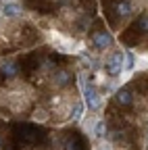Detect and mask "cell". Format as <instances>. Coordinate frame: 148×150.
<instances>
[{
  "label": "cell",
  "mask_w": 148,
  "mask_h": 150,
  "mask_svg": "<svg viewBox=\"0 0 148 150\" xmlns=\"http://www.w3.org/2000/svg\"><path fill=\"white\" fill-rule=\"evenodd\" d=\"M48 38H50V44L57 48L59 52H65V54H79L84 50V44L77 40V38H73L61 29H54V27H48L46 29Z\"/></svg>",
  "instance_id": "1"
},
{
  "label": "cell",
  "mask_w": 148,
  "mask_h": 150,
  "mask_svg": "<svg viewBox=\"0 0 148 150\" xmlns=\"http://www.w3.org/2000/svg\"><path fill=\"white\" fill-rule=\"evenodd\" d=\"M102 71L108 77L123 75V50H110L102 61Z\"/></svg>",
  "instance_id": "2"
},
{
  "label": "cell",
  "mask_w": 148,
  "mask_h": 150,
  "mask_svg": "<svg viewBox=\"0 0 148 150\" xmlns=\"http://www.w3.org/2000/svg\"><path fill=\"white\" fill-rule=\"evenodd\" d=\"M81 94H84V102H86V108L90 112H98L102 108V102H104V96H102V92L100 88H96L94 83H88L86 88H81Z\"/></svg>",
  "instance_id": "3"
},
{
  "label": "cell",
  "mask_w": 148,
  "mask_h": 150,
  "mask_svg": "<svg viewBox=\"0 0 148 150\" xmlns=\"http://www.w3.org/2000/svg\"><path fill=\"white\" fill-rule=\"evenodd\" d=\"M73 102H75V98H69V96H65L57 106H52L50 108V115H52V119L50 121H54V123H71V112H73Z\"/></svg>",
  "instance_id": "4"
},
{
  "label": "cell",
  "mask_w": 148,
  "mask_h": 150,
  "mask_svg": "<svg viewBox=\"0 0 148 150\" xmlns=\"http://www.w3.org/2000/svg\"><path fill=\"white\" fill-rule=\"evenodd\" d=\"M115 44V38L110 35L106 29H96L90 33V48H94L96 52H104V50H110Z\"/></svg>",
  "instance_id": "5"
},
{
  "label": "cell",
  "mask_w": 148,
  "mask_h": 150,
  "mask_svg": "<svg viewBox=\"0 0 148 150\" xmlns=\"http://www.w3.org/2000/svg\"><path fill=\"white\" fill-rule=\"evenodd\" d=\"M113 15L117 17V21H121V23H125L127 19H132L136 15L134 0H119V2L113 6Z\"/></svg>",
  "instance_id": "6"
},
{
  "label": "cell",
  "mask_w": 148,
  "mask_h": 150,
  "mask_svg": "<svg viewBox=\"0 0 148 150\" xmlns=\"http://www.w3.org/2000/svg\"><path fill=\"white\" fill-rule=\"evenodd\" d=\"M71 79H73V73H71L69 69H54V71L50 73V77H48L50 86L57 88V90L67 88V86L71 83Z\"/></svg>",
  "instance_id": "7"
},
{
  "label": "cell",
  "mask_w": 148,
  "mask_h": 150,
  "mask_svg": "<svg viewBox=\"0 0 148 150\" xmlns=\"http://www.w3.org/2000/svg\"><path fill=\"white\" fill-rule=\"evenodd\" d=\"M0 75L6 77L8 81L17 79L19 77V65H17V61L15 59H2L0 61Z\"/></svg>",
  "instance_id": "8"
},
{
  "label": "cell",
  "mask_w": 148,
  "mask_h": 150,
  "mask_svg": "<svg viewBox=\"0 0 148 150\" xmlns=\"http://www.w3.org/2000/svg\"><path fill=\"white\" fill-rule=\"evenodd\" d=\"M0 11H2L4 19H19L23 17V6L19 0H13V2H2L0 4Z\"/></svg>",
  "instance_id": "9"
},
{
  "label": "cell",
  "mask_w": 148,
  "mask_h": 150,
  "mask_svg": "<svg viewBox=\"0 0 148 150\" xmlns=\"http://www.w3.org/2000/svg\"><path fill=\"white\" fill-rule=\"evenodd\" d=\"M113 100L117 106H132L134 104V90L132 88H117L113 94Z\"/></svg>",
  "instance_id": "10"
},
{
  "label": "cell",
  "mask_w": 148,
  "mask_h": 150,
  "mask_svg": "<svg viewBox=\"0 0 148 150\" xmlns=\"http://www.w3.org/2000/svg\"><path fill=\"white\" fill-rule=\"evenodd\" d=\"M138 67V54L134 50H123V73H132Z\"/></svg>",
  "instance_id": "11"
},
{
  "label": "cell",
  "mask_w": 148,
  "mask_h": 150,
  "mask_svg": "<svg viewBox=\"0 0 148 150\" xmlns=\"http://www.w3.org/2000/svg\"><path fill=\"white\" fill-rule=\"evenodd\" d=\"M86 112H88V108H86L84 98L81 100L75 98V102H73V112H71V123H81V119H84Z\"/></svg>",
  "instance_id": "12"
},
{
  "label": "cell",
  "mask_w": 148,
  "mask_h": 150,
  "mask_svg": "<svg viewBox=\"0 0 148 150\" xmlns=\"http://www.w3.org/2000/svg\"><path fill=\"white\" fill-rule=\"evenodd\" d=\"M50 119H52L50 108H46V106H35L31 110V121L33 123H48Z\"/></svg>",
  "instance_id": "13"
},
{
  "label": "cell",
  "mask_w": 148,
  "mask_h": 150,
  "mask_svg": "<svg viewBox=\"0 0 148 150\" xmlns=\"http://www.w3.org/2000/svg\"><path fill=\"white\" fill-rule=\"evenodd\" d=\"M106 134H108V123H106L104 119H96L94 129H92V138H94V142H96V140H104Z\"/></svg>",
  "instance_id": "14"
},
{
  "label": "cell",
  "mask_w": 148,
  "mask_h": 150,
  "mask_svg": "<svg viewBox=\"0 0 148 150\" xmlns=\"http://www.w3.org/2000/svg\"><path fill=\"white\" fill-rule=\"evenodd\" d=\"M136 29L140 33H148V11L140 13V17L136 19Z\"/></svg>",
  "instance_id": "15"
},
{
  "label": "cell",
  "mask_w": 148,
  "mask_h": 150,
  "mask_svg": "<svg viewBox=\"0 0 148 150\" xmlns=\"http://www.w3.org/2000/svg\"><path fill=\"white\" fill-rule=\"evenodd\" d=\"M94 150H115V144H113V140H96V144H94Z\"/></svg>",
  "instance_id": "16"
},
{
  "label": "cell",
  "mask_w": 148,
  "mask_h": 150,
  "mask_svg": "<svg viewBox=\"0 0 148 150\" xmlns=\"http://www.w3.org/2000/svg\"><path fill=\"white\" fill-rule=\"evenodd\" d=\"M63 150H79V144H77V140L73 138V136L65 138V140H63Z\"/></svg>",
  "instance_id": "17"
},
{
  "label": "cell",
  "mask_w": 148,
  "mask_h": 150,
  "mask_svg": "<svg viewBox=\"0 0 148 150\" xmlns=\"http://www.w3.org/2000/svg\"><path fill=\"white\" fill-rule=\"evenodd\" d=\"M2 2H13V0H0V4H2Z\"/></svg>",
  "instance_id": "18"
},
{
  "label": "cell",
  "mask_w": 148,
  "mask_h": 150,
  "mask_svg": "<svg viewBox=\"0 0 148 150\" xmlns=\"http://www.w3.org/2000/svg\"><path fill=\"white\" fill-rule=\"evenodd\" d=\"M146 146H148V129H146Z\"/></svg>",
  "instance_id": "19"
},
{
  "label": "cell",
  "mask_w": 148,
  "mask_h": 150,
  "mask_svg": "<svg viewBox=\"0 0 148 150\" xmlns=\"http://www.w3.org/2000/svg\"><path fill=\"white\" fill-rule=\"evenodd\" d=\"M0 150H2V138H0Z\"/></svg>",
  "instance_id": "20"
}]
</instances>
